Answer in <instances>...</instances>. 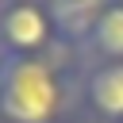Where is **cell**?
Returning a JSON list of instances; mask_svg holds the SVG:
<instances>
[{"label": "cell", "mask_w": 123, "mask_h": 123, "mask_svg": "<svg viewBox=\"0 0 123 123\" xmlns=\"http://www.w3.org/2000/svg\"><path fill=\"white\" fill-rule=\"evenodd\" d=\"M81 111L85 58L77 50L0 54V123H73Z\"/></svg>", "instance_id": "cell-1"}, {"label": "cell", "mask_w": 123, "mask_h": 123, "mask_svg": "<svg viewBox=\"0 0 123 123\" xmlns=\"http://www.w3.org/2000/svg\"><path fill=\"white\" fill-rule=\"evenodd\" d=\"M58 46L50 0H0V54H50Z\"/></svg>", "instance_id": "cell-2"}, {"label": "cell", "mask_w": 123, "mask_h": 123, "mask_svg": "<svg viewBox=\"0 0 123 123\" xmlns=\"http://www.w3.org/2000/svg\"><path fill=\"white\" fill-rule=\"evenodd\" d=\"M85 115L123 123V62H85Z\"/></svg>", "instance_id": "cell-3"}, {"label": "cell", "mask_w": 123, "mask_h": 123, "mask_svg": "<svg viewBox=\"0 0 123 123\" xmlns=\"http://www.w3.org/2000/svg\"><path fill=\"white\" fill-rule=\"evenodd\" d=\"M115 0H50V15L58 27V42L69 50H85V42L92 38L96 23L104 19V12Z\"/></svg>", "instance_id": "cell-4"}, {"label": "cell", "mask_w": 123, "mask_h": 123, "mask_svg": "<svg viewBox=\"0 0 123 123\" xmlns=\"http://www.w3.org/2000/svg\"><path fill=\"white\" fill-rule=\"evenodd\" d=\"M85 62H123V0H115L81 50Z\"/></svg>", "instance_id": "cell-5"}]
</instances>
